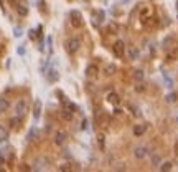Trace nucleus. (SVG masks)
Returning <instances> with one entry per match:
<instances>
[{
    "label": "nucleus",
    "mask_w": 178,
    "mask_h": 172,
    "mask_svg": "<svg viewBox=\"0 0 178 172\" xmlns=\"http://www.w3.org/2000/svg\"><path fill=\"white\" fill-rule=\"evenodd\" d=\"M66 51L68 53H76V51L79 50V46H81V40L79 38H68V41H66Z\"/></svg>",
    "instance_id": "f257e3e1"
},
{
    "label": "nucleus",
    "mask_w": 178,
    "mask_h": 172,
    "mask_svg": "<svg viewBox=\"0 0 178 172\" xmlns=\"http://www.w3.org/2000/svg\"><path fill=\"white\" fill-rule=\"evenodd\" d=\"M69 18H71V25H73L74 28H81V27H83V15H81V12L73 10L69 13Z\"/></svg>",
    "instance_id": "f03ea898"
},
{
    "label": "nucleus",
    "mask_w": 178,
    "mask_h": 172,
    "mask_svg": "<svg viewBox=\"0 0 178 172\" xmlns=\"http://www.w3.org/2000/svg\"><path fill=\"white\" fill-rule=\"evenodd\" d=\"M112 51H114V55L117 56V58H122L124 53H126V43H124L122 40H117L112 45Z\"/></svg>",
    "instance_id": "7ed1b4c3"
},
{
    "label": "nucleus",
    "mask_w": 178,
    "mask_h": 172,
    "mask_svg": "<svg viewBox=\"0 0 178 172\" xmlns=\"http://www.w3.org/2000/svg\"><path fill=\"white\" fill-rule=\"evenodd\" d=\"M28 111V103H27V99H20L17 104H15V116H23Z\"/></svg>",
    "instance_id": "20e7f679"
},
{
    "label": "nucleus",
    "mask_w": 178,
    "mask_h": 172,
    "mask_svg": "<svg viewBox=\"0 0 178 172\" xmlns=\"http://www.w3.org/2000/svg\"><path fill=\"white\" fill-rule=\"evenodd\" d=\"M97 73H99V68L96 65H89L88 68H86V76H88V78H96Z\"/></svg>",
    "instance_id": "39448f33"
},
{
    "label": "nucleus",
    "mask_w": 178,
    "mask_h": 172,
    "mask_svg": "<svg viewBox=\"0 0 178 172\" xmlns=\"http://www.w3.org/2000/svg\"><path fill=\"white\" fill-rule=\"evenodd\" d=\"M64 141H66V132L58 131L56 134H55V144H56V146H63Z\"/></svg>",
    "instance_id": "423d86ee"
},
{
    "label": "nucleus",
    "mask_w": 178,
    "mask_h": 172,
    "mask_svg": "<svg viewBox=\"0 0 178 172\" xmlns=\"http://www.w3.org/2000/svg\"><path fill=\"white\" fill-rule=\"evenodd\" d=\"M134 156L137 157V159H143V157L147 156V147H143V146H139L134 149Z\"/></svg>",
    "instance_id": "0eeeda50"
},
{
    "label": "nucleus",
    "mask_w": 178,
    "mask_h": 172,
    "mask_svg": "<svg viewBox=\"0 0 178 172\" xmlns=\"http://www.w3.org/2000/svg\"><path fill=\"white\" fill-rule=\"evenodd\" d=\"M107 101L110 104H114V106H117V104H121V96H119L117 93H109L107 94Z\"/></svg>",
    "instance_id": "6e6552de"
},
{
    "label": "nucleus",
    "mask_w": 178,
    "mask_h": 172,
    "mask_svg": "<svg viewBox=\"0 0 178 172\" xmlns=\"http://www.w3.org/2000/svg\"><path fill=\"white\" fill-rule=\"evenodd\" d=\"M93 20H94V25L102 23V20H104V12H102V10H96V12L93 13Z\"/></svg>",
    "instance_id": "1a4fd4ad"
},
{
    "label": "nucleus",
    "mask_w": 178,
    "mask_h": 172,
    "mask_svg": "<svg viewBox=\"0 0 178 172\" xmlns=\"http://www.w3.org/2000/svg\"><path fill=\"white\" fill-rule=\"evenodd\" d=\"M147 131V126L145 124H135V126H134V136H142L143 132Z\"/></svg>",
    "instance_id": "9d476101"
},
{
    "label": "nucleus",
    "mask_w": 178,
    "mask_h": 172,
    "mask_svg": "<svg viewBox=\"0 0 178 172\" xmlns=\"http://www.w3.org/2000/svg\"><path fill=\"white\" fill-rule=\"evenodd\" d=\"M48 162H50L48 159H36V161H35V167H33V169H35V170H41V169H45Z\"/></svg>",
    "instance_id": "9b49d317"
},
{
    "label": "nucleus",
    "mask_w": 178,
    "mask_h": 172,
    "mask_svg": "<svg viewBox=\"0 0 178 172\" xmlns=\"http://www.w3.org/2000/svg\"><path fill=\"white\" fill-rule=\"evenodd\" d=\"M40 114H41V101H40V99H36V101H35V108H33V118L38 119V118H40Z\"/></svg>",
    "instance_id": "f8f14e48"
},
{
    "label": "nucleus",
    "mask_w": 178,
    "mask_h": 172,
    "mask_svg": "<svg viewBox=\"0 0 178 172\" xmlns=\"http://www.w3.org/2000/svg\"><path fill=\"white\" fill-rule=\"evenodd\" d=\"M139 55H140V51H139L137 46H129V56H130V60H137Z\"/></svg>",
    "instance_id": "ddd939ff"
},
{
    "label": "nucleus",
    "mask_w": 178,
    "mask_h": 172,
    "mask_svg": "<svg viewBox=\"0 0 178 172\" xmlns=\"http://www.w3.org/2000/svg\"><path fill=\"white\" fill-rule=\"evenodd\" d=\"M20 124H22L20 116H15V118L10 119V127H12V129H18V127H20Z\"/></svg>",
    "instance_id": "4468645a"
},
{
    "label": "nucleus",
    "mask_w": 178,
    "mask_h": 172,
    "mask_svg": "<svg viewBox=\"0 0 178 172\" xmlns=\"http://www.w3.org/2000/svg\"><path fill=\"white\" fill-rule=\"evenodd\" d=\"M8 139V129L0 126V142H5Z\"/></svg>",
    "instance_id": "2eb2a0df"
},
{
    "label": "nucleus",
    "mask_w": 178,
    "mask_h": 172,
    "mask_svg": "<svg viewBox=\"0 0 178 172\" xmlns=\"http://www.w3.org/2000/svg\"><path fill=\"white\" fill-rule=\"evenodd\" d=\"M61 116H63L64 121H71V119H73V111H69V109L66 108V109L61 111Z\"/></svg>",
    "instance_id": "dca6fc26"
},
{
    "label": "nucleus",
    "mask_w": 178,
    "mask_h": 172,
    "mask_svg": "<svg viewBox=\"0 0 178 172\" xmlns=\"http://www.w3.org/2000/svg\"><path fill=\"white\" fill-rule=\"evenodd\" d=\"M17 8V12H18V15H22V17H25L27 13H28V8L25 5H22V3H18V5L15 7Z\"/></svg>",
    "instance_id": "f3484780"
},
{
    "label": "nucleus",
    "mask_w": 178,
    "mask_h": 172,
    "mask_svg": "<svg viewBox=\"0 0 178 172\" xmlns=\"http://www.w3.org/2000/svg\"><path fill=\"white\" fill-rule=\"evenodd\" d=\"M115 71H117V68H115V65H107V66H106V70H104V73L107 75V76H110V75H114Z\"/></svg>",
    "instance_id": "a211bd4d"
},
{
    "label": "nucleus",
    "mask_w": 178,
    "mask_h": 172,
    "mask_svg": "<svg viewBox=\"0 0 178 172\" xmlns=\"http://www.w3.org/2000/svg\"><path fill=\"white\" fill-rule=\"evenodd\" d=\"M134 80H135V81H142L143 80V71L142 70H135V71H134Z\"/></svg>",
    "instance_id": "6ab92c4d"
},
{
    "label": "nucleus",
    "mask_w": 178,
    "mask_h": 172,
    "mask_svg": "<svg viewBox=\"0 0 178 172\" xmlns=\"http://www.w3.org/2000/svg\"><path fill=\"white\" fill-rule=\"evenodd\" d=\"M172 167H173V164H172V162H163V164L160 166V170H163V172H168V170H172Z\"/></svg>",
    "instance_id": "aec40b11"
},
{
    "label": "nucleus",
    "mask_w": 178,
    "mask_h": 172,
    "mask_svg": "<svg viewBox=\"0 0 178 172\" xmlns=\"http://www.w3.org/2000/svg\"><path fill=\"white\" fill-rule=\"evenodd\" d=\"M7 108H8V101L3 99V98H0V113H3Z\"/></svg>",
    "instance_id": "412c9836"
},
{
    "label": "nucleus",
    "mask_w": 178,
    "mask_h": 172,
    "mask_svg": "<svg viewBox=\"0 0 178 172\" xmlns=\"http://www.w3.org/2000/svg\"><path fill=\"white\" fill-rule=\"evenodd\" d=\"M155 23H157V22H155V18H152V17H150V18H145V20H143V25H145V27H152V25H155Z\"/></svg>",
    "instance_id": "4be33fe9"
},
{
    "label": "nucleus",
    "mask_w": 178,
    "mask_h": 172,
    "mask_svg": "<svg viewBox=\"0 0 178 172\" xmlns=\"http://www.w3.org/2000/svg\"><path fill=\"white\" fill-rule=\"evenodd\" d=\"M165 99H167V103H175L176 101V93H170Z\"/></svg>",
    "instance_id": "5701e85b"
},
{
    "label": "nucleus",
    "mask_w": 178,
    "mask_h": 172,
    "mask_svg": "<svg viewBox=\"0 0 178 172\" xmlns=\"http://www.w3.org/2000/svg\"><path fill=\"white\" fill-rule=\"evenodd\" d=\"M48 80H50V81H56V80H58V73H56L55 70L50 71V75H48Z\"/></svg>",
    "instance_id": "b1692460"
},
{
    "label": "nucleus",
    "mask_w": 178,
    "mask_h": 172,
    "mask_svg": "<svg viewBox=\"0 0 178 172\" xmlns=\"http://www.w3.org/2000/svg\"><path fill=\"white\" fill-rule=\"evenodd\" d=\"M104 142H106V137H104V134H99V136H97V144H99V147H101V149L104 147Z\"/></svg>",
    "instance_id": "393cba45"
},
{
    "label": "nucleus",
    "mask_w": 178,
    "mask_h": 172,
    "mask_svg": "<svg viewBox=\"0 0 178 172\" xmlns=\"http://www.w3.org/2000/svg\"><path fill=\"white\" fill-rule=\"evenodd\" d=\"M66 108H68V109H69V111H73V113L76 111V106H74V104H73V103H66Z\"/></svg>",
    "instance_id": "a878e982"
},
{
    "label": "nucleus",
    "mask_w": 178,
    "mask_h": 172,
    "mask_svg": "<svg viewBox=\"0 0 178 172\" xmlns=\"http://www.w3.org/2000/svg\"><path fill=\"white\" fill-rule=\"evenodd\" d=\"M152 162H153V164H158V162H160V157H158V156H152Z\"/></svg>",
    "instance_id": "bb28decb"
},
{
    "label": "nucleus",
    "mask_w": 178,
    "mask_h": 172,
    "mask_svg": "<svg viewBox=\"0 0 178 172\" xmlns=\"http://www.w3.org/2000/svg\"><path fill=\"white\" fill-rule=\"evenodd\" d=\"M135 89H137V91H139V93H140V91H143V89H145V88H143V86H142V84H139V86H137V88H135Z\"/></svg>",
    "instance_id": "cd10ccee"
},
{
    "label": "nucleus",
    "mask_w": 178,
    "mask_h": 172,
    "mask_svg": "<svg viewBox=\"0 0 178 172\" xmlns=\"http://www.w3.org/2000/svg\"><path fill=\"white\" fill-rule=\"evenodd\" d=\"M10 3H12L13 7H17L18 5V0H10Z\"/></svg>",
    "instance_id": "c85d7f7f"
},
{
    "label": "nucleus",
    "mask_w": 178,
    "mask_h": 172,
    "mask_svg": "<svg viewBox=\"0 0 178 172\" xmlns=\"http://www.w3.org/2000/svg\"><path fill=\"white\" fill-rule=\"evenodd\" d=\"M175 154H176V156H178V141H176V142H175Z\"/></svg>",
    "instance_id": "c756f323"
}]
</instances>
